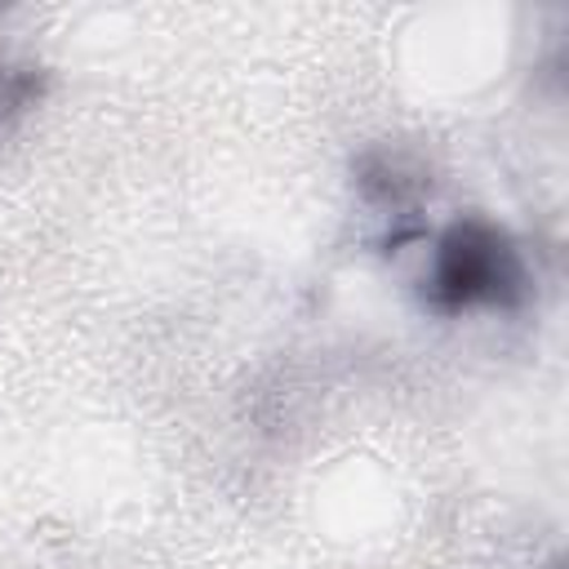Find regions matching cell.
I'll list each match as a JSON object with an SVG mask.
<instances>
[{
    "label": "cell",
    "mask_w": 569,
    "mask_h": 569,
    "mask_svg": "<svg viewBox=\"0 0 569 569\" xmlns=\"http://www.w3.org/2000/svg\"><path fill=\"white\" fill-rule=\"evenodd\" d=\"M427 298L436 311H507L525 298V262L520 249L511 244L507 231L493 222L467 218L453 222L431 253V276H427Z\"/></svg>",
    "instance_id": "1"
}]
</instances>
